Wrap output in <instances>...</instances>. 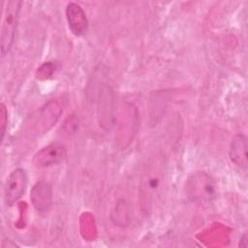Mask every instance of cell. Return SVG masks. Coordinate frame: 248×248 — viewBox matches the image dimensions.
I'll return each instance as SVG.
<instances>
[{"label": "cell", "instance_id": "1", "mask_svg": "<svg viewBox=\"0 0 248 248\" xmlns=\"http://www.w3.org/2000/svg\"><path fill=\"white\" fill-rule=\"evenodd\" d=\"M21 4L22 2L19 0H10L6 3L1 28L2 56H5L8 53L14 44Z\"/></svg>", "mask_w": 248, "mask_h": 248}, {"label": "cell", "instance_id": "2", "mask_svg": "<svg viewBox=\"0 0 248 248\" xmlns=\"http://www.w3.org/2000/svg\"><path fill=\"white\" fill-rule=\"evenodd\" d=\"M187 195L195 202H208L215 197V185L205 173H196L188 179Z\"/></svg>", "mask_w": 248, "mask_h": 248}, {"label": "cell", "instance_id": "3", "mask_svg": "<svg viewBox=\"0 0 248 248\" xmlns=\"http://www.w3.org/2000/svg\"><path fill=\"white\" fill-rule=\"evenodd\" d=\"M28 176L24 169H15L7 177L4 187V201L8 206L14 205L24 194Z\"/></svg>", "mask_w": 248, "mask_h": 248}, {"label": "cell", "instance_id": "4", "mask_svg": "<svg viewBox=\"0 0 248 248\" xmlns=\"http://www.w3.org/2000/svg\"><path fill=\"white\" fill-rule=\"evenodd\" d=\"M65 156V146L58 142H53L45 146L35 154L33 158V164L36 168L43 169L61 163Z\"/></svg>", "mask_w": 248, "mask_h": 248}, {"label": "cell", "instance_id": "5", "mask_svg": "<svg viewBox=\"0 0 248 248\" xmlns=\"http://www.w3.org/2000/svg\"><path fill=\"white\" fill-rule=\"evenodd\" d=\"M30 200L39 213H46L51 208L53 202L51 185L44 180L37 182L31 190Z\"/></svg>", "mask_w": 248, "mask_h": 248}, {"label": "cell", "instance_id": "6", "mask_svg": "<svg viewBox=\"0 0 248 248\" xmlns=\"http://www.w3.org/2000/svg\"><path fill=\"white\" fill-rule=\"evenodd\" d=\"M66 18L69 28L75 36H82L85 34L88 21L86 14L80 5L75 2H71L66 7Z\"/></svg>", "mask_w": 248, "mask_h": 248}, {"label": "cell", "instance_id": "7", "mask_svg": "<svg viewBox=\"0 0 248 248\" xmlns=\"http://www.w3.org/2000/svg\"><path fill=\"white\" fill-rule=\"evenodd\" d=\"M247 140L245 136L238 134L234 136L231 141L230 145V159L231 161L238 166L239 168L246 170L247 167Z\"/></svg>", "mask_w": 248, "mask_h": 248}, {"label": "cell", "instance_id": "8", "mask_svg": "<svg viewBox=\"0 0 248 248\" xmlns=\"http://www.w3.org/2000/svg\"><path fill=\"white\" fill-rule=\"evenodd\" d=\"M160 186V177L158 175H148L147 178H143L141 183L142 194L145 197V201L151 200L155 193H157Z\"/></svg>", "mask_w": 248, "mask_h": 248}, {"label": "cell", "instance_id": "9", "mask_svg": "<svg viewBox=\"0 0 248 248\" xmlns=\"http://www.w3.org/2000/svg\"><path fill=\"white\" fill-rule=\"evenodd\" d=\"M0 115H1V140H3L6 133V129H7V124H8V111L3 103L1 104Z\"/></svg>", "mask_w": 248, "mask_h": 248}, {"label": "cell", "instance_id": "10", "mask_svg": "<svg viewBox=\"0 0 248 248\" xmlns=\"http://www.w3.org/2000/svg\"><path fill=\"white\" fill-rule=\"evenodd\" d=\"M239 245H240V246H242V247H246V246H247L246 234H243V236L241 237V239H240V242H239Z\"/></svg>", "mask_w": 248, "mask_h": 248}]
</instances>
